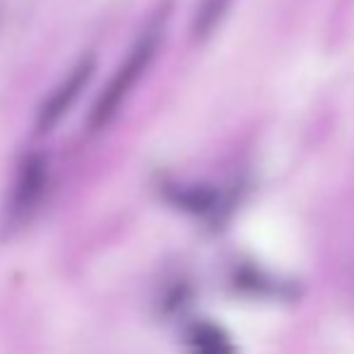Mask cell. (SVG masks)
Instances as JSON below:
<instances>
[{
  "label": "cell",
  "instance_id": "cell-1",
  "mask_svg": "<svg viewBox=\"0 0 354 354\" xmlns=\"http://www.w3.org/2000/svg\"><path fill=\"white\" fill-rule=\"evenodd\" d=\"M171 22V3L164 0L152 10V15L147 17V22L142 24L140 34L133 41L131 51L126 53V58L121 61L116 75L109 80V84L104 87V92L99 94V99L94 102L92 111L87 118V128L92 133L102 131L104 126L116 118V113L121 111V106L126 104V99L131 97V92L136 89V84L140 82L152 61L157 58L159 48H162L164 39H167V29Z\"/></svg>",
  "mask_w": 354,
  "mask_h": 354
},
{
  "label": "cell",
  "instance_id": "cell-5",
  "mask_svg": "<svg viewBox=\"0 0 354 354\" xmlns=\"http://www.w3.org/2000/svg\"><path fill=\"white\" fill-rule=\"evenodd\" d=\"M193 354H232V345L217 328L203 326L193 335Z\"/></svg>",
  "mask_w": 354,
  "mask_h": 354
},
{
  "label": "cell",
  "instance_id": "cell-4",
  "mask_svg": "<svg viewBox=\"0 0 354 354\" xmlns=\"http://www.w3.org/2000/svg\"><path fill=\"white\" fill-rule=\"evenodd\" d=\"M234 0H198L196 12L191 19V34L196 41H207L217 27L222 24V19L227 17L229 8Z\"/></svg>",
  "mask_w": 354,
  "mask_h": 354
},
{
  "label": "cell",
  "instance_id": "cell-2",
  "mask_svg": "<svg viewBox=\"0 0 354 354\" xmlns=\"http://www.w3.org/2000/svg\"><path fill=\"white\" fill-rule=\"evenodd\" d=\"M94 68H97V63H94L92 56H84L82 61L75 63V68L61 80V84L44 99L41 109L37 113V133L53 131L66 118V113L71 111V106L77 102L87 82L92 80Z\"/></svg>",
  "mask_w": 354,
  "mask_h": 354
},
{
  "label": "cell",
  "instance_id": "cell-3",
  "mask_svg": "<svg viewBox=\"0 0 354 354\" xmlns=\"http://www.w3.org/2000/svg\"><path fill=\"white\" fill-rule=\"evenodd\" d=\"M48 167L41 154H29L22 162L15 183L12 201H10V217L12 222H24L37 212L44 193H46Z\"/></svg>",
  "mask_w": 354,
  "mask_h": 354
}]
</instances>
